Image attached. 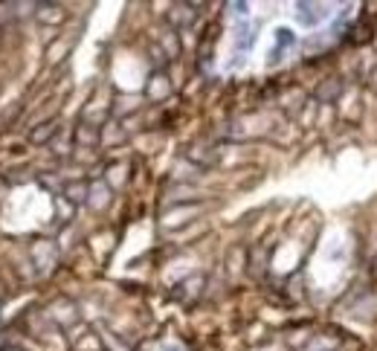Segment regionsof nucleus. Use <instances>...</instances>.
I'll return each mask as SVG.
<instances>
[{
    "label": "nucleus",
    "mask_w": 377,
    "mask_h": 351,
    "mask_svg": "<svg viewBox=\"0 0 377 351\" xmlns=\"http://www.w3.org/2000/svg\"><path fill=\"white\" fill-rule=\"evenodd\" d=\"M340 87H343L340 82H328L322 90H317V99H319V102H331L337 93H340Z\"/></svg>",
    "instance_id": "obj_9"
},
{
    "label": "nucleus",
    "mask_w": 377,
    "mask_h": 351,
    "mask_svg": "<svg viewBox=\"0 0 377 351\" xmlns=\"http://www.w3.org/2000/svg\"><path fill=\"white\" fill-rule=\"evenodd\" d=\"M276 44H279V46L270 53V64H276V61L281 58V50H285V46H293V44H296V35H293L288 27H279V30H276Z\"/></svg>",
    "instance_id": "obj_3"
},
{
    "label": "nucleus",
    "mask_w": 377,
    "mask_h": 351,
    "mask_svg": "<svg viewBox=\"0 0 377 351\" xmlns=\"http://www.w3.org/2000/svg\"><path fill=\"white\" fill-rule=\"evenodd\" d=\"M166 90H169V84L162 82V76H154V82H151V90H148L151 96H157V99H160V96H162V93H166Z\"/></svg>",
    "instance_id": "obj_10"
},
{
    "label": "nucleus",
    "mask_w": 377,
    "mask_h": 351,
    "mask_svg": "<svg viewBox=\"0 0 377 351\" xmlns=\"http://www.w3.org/2000/svg\"><path fill=\"white\" fill-rule=\"evenodd\" d=\"M253 41H255V32H253V27L244 20V23H238V30H235V46H238V53H247L250 46H253Z\"/></svg>",
    "instance_id": "obj_5"
},
{
    "label": "nucleus",
    "mask_w": 377,
    "mask_h": 351,
    "mask_svg": "<svg viewBox=\"0 0 377 351\" xmlns=\"http://www.w3.org/2000/svg\"><path fill=\"white\" fill-rule=\"evenodd\" d=\"M162 44H166V50H169V58H174L177 56V38H174V32H169L166 38H162Z\"/></svg>",
    "instance_id": "obj_11"
},
{
    "label": "nucleus",
    "mask_w": 377,
    "mask_h": 351,
    "mask_svg": "<svg viewBox=\"0 0 377 351\" xmlns=\"http://www.w3.org/2000/svg\"><path fill=\"white\" fill-rule=\"evenodd\" d=\"M328 12L322 6H314V4H299L296 6V20L302 23V27H317V23L325 18Z\"/></svg>",
    "instance_id": "obj_1"
},
{
    "label": "nucleus",
    "mask_w": 377,
    "mask_h": 351,
    "mask_svg": "<svg viewBox=\"0 0 377 351\" xmlns=\"http://www.w3.org/2000/svg\"><path fill=\"white\" fill-rule=\"evenodd\" d=\"M64 200L67 203H87V195H90V186L84 180H73V183H67L64 189H61Z\"/></svg>",
    "instance_id": "obj_2"
},
{
    "label": "nucleus",
    "mask_w": 377,
    "mask_h": 351,
    "mask_svg": "<svg viewBox=\"0 0 377 351\" xmlns=\"http://www.w3.org/2000/svg\"><path fill=\"white\" fill-rule=\"evenodd\" d=\"M99 340H102L110 351H131V343H125L122 337H116L113 331H102V334H99Z\"/></svg>",
    "instance_id": "obj_8"
},
{
    "label": "nucleus",
    "mask_w": 377,
    "mask_h": 351,
    "mask_svg": "<svg viewBox=\"0 0 377 351\" xmlns=\"http://www.w3.org/2000/svg\"><path fill=\"white\" fill-rule=\"evenodd\" d=\"M56 134H58V122H44L41 128H35L30 134V139L35 146H44V143H50V136H56Z\"/></svg>",
    "instance_id": "obj_6"
},
{
    "label": "nucleus",
    "mask_w": 377,
    "mask_h": 351,
    "mask_svg": "<svg viewBox=\"0 0 377 351\" xmlns=\"http://www.w3.org/2000/svg\"><path fill=\"white\" fill-rule=\"evenodd\" d=\"M64 18V12L58 9V6H53V4H38V20H44V23H58Z\"/></svg>",
    "instance_id": "obj_7"
},
{
    "label": "nucleus",
    "mask_w": 377,
    "mask_h": 351,
    "mask_svg": "<svg viewBox=\"0 0 377 351\" xmlns=\"http://www.w3.org/2000/svg\"><path fill=\"white\" fill-rule=\"evenodd\" d=\"M232 9L238 12V15H247V4H232Z\"/></svg>",
    "instance_id": "obj_12"
},
{
    "label": "nucleus",
    "mask_w": 377,
    "mask_h": 351,
    "mask_svg": "<svg viewBox=\"0 0 377 351\" xmlns=\"http://www.w3.org/2000/svg\"><path fill=\"white\" fill-rule=\"evenodd\" d=\"M0 351H23L20 345H6V348H0Z\"/></svg>",
    "instance_id": "obj_13"
},
{
    "label": "nucleus",
    "mask_w": 377,
    "mask_h": 351,
    "mask_svg": "<svg viewBox=\"0 0 377 351\" xmlns=\"http://www.w3.org/2000/svg\"><path fill=\"white\" fill-rule=\"evenodd\" d=\"M195 6H174L172 12H169V20H172V27H180V30H186L188 23L195 20Z\"/></svg>",
    "instance_id": "obj_4"
}]
</instances>
